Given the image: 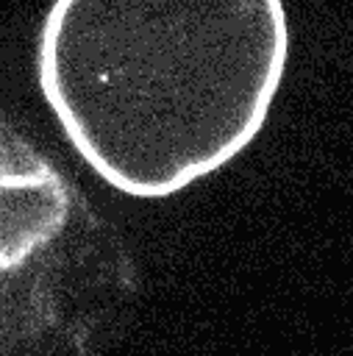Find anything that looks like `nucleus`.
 Returning a JSON list of instances; mask_svg holds the SVG:
<instances>
[{
  "label": "nucleus",
  "mask_w": 353,
  "mask_h": 356,
  "mask_svg": "<svg viewBox=\"0 0 353 356\" xmlns=\"http://www.w3.org/2000/svg\"><path fill=\"white\" fill-rule=\"evenodd\" d=\"M286 56L281 0H53L36 75L78 156L153 200L256 139Z\"/></svg>",
  "instance_id": "1"
},
{
  "label": "nucleus",
  "mask_w": 353,
  "mask_h": 356,
  "mask_svg": "<svg viewBox=\"0 0 353 356\" xmlns=\"http://www.w3.org/2000/svg\"><path fill=\"white\" fill-rule=\"evenodd\" d=\"M67 217L58 170L0 120V298L58 239Z\"/></svg>",
  "instance_id": "2"
}]
</instances>
